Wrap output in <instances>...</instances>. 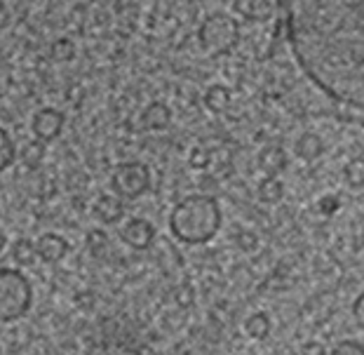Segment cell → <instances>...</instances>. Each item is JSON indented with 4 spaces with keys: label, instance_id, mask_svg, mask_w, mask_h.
<instances>
[{
    "label": "cell",
    "instance_id": "obj_31",
    "mask_svg": "<svg viewBox=\"0 0 364 355\" xmlns=\"http://www.w3.org/2000/svg\"><path fill=\"white\" fill-rule=\"evenodd\" d=\"M0 355H3V349H0Z\"/></svg>",
    "mask_w": 364,
    "mask_h": 355
},
{
    "label": "cell",
    "instance_id": "obj_23",
    "mask_svg": "<svg viewBox=\"0 0 364 355\" xmlns=\"http://www.w3.org/2000/svg\"><path fill=\"white\" fill-rule=\"evenodd\" d=\"M346 176H348V184H350L353 189H358V191L362 189V158H358L355 163L348 165Z\"/></svg>",
    "mask_w": 364,
    "mask_h": 355
},
{
    "label": "cell",
    "instance_id": "obj_6",
    "mask_svg": "<svg viewBox=\"0 0 364 355\" xmlns=\"http://www.w3.org/2000/svg\"><path fill=\"white\" fill-rule=\"evenodd\" d=\"M118 235L122 243L134 247V250H146V247H151V243L156 240V226L149 219L132 217L118 228Z\"/></svg>",
    "mask_w": 364,
    "mask_h": 355
},
{
    "label": "cell",
    "instance_id": "obj_14",
    "mask_svg": "<svg viewBox=\"0 0 364 355\" xmlns=\"http://www.w3.org/2000/svg\"><path fill=\"white\" fill-rule=\"evenodd\" d=\"M284 196V184L277 179V176H266L259 184V200L266 205H275L280 203Z\"/></svg>",
    "mask_w": 364,
    "mask_h": 355
},
{
    "label": "cell",
    "instance_id": "obj_7",
    "mask_svg": "<svg viewBox=\"0 0 364 355\" xmlns=\"http://www.w3.org/2000/svg\"><path fill=\"white\" fill-rule=\"evenodd\" d=\"M31 129H33L36 139H41V142H52L64 129V115L57 109H41L33 115V120H31Z\"/></svg>",
    "mask_w": 364,
    "mask_h": 355
},
{
    "label": "cell",
    "instance_id": "obj_28",
    "mask_svg": "<svg viewBox=\"0 0 364 355\" xmlns=\"http://www.w3.org/2000/svg\"><path fill=\"white\" fill-rule=\"evenodd\" d=\"M353 315H355V320H358V325L362 327L364 325V297L358 295V299H355V304H353Z\"/></svg>",
    "mask_w": 364,
    "mask_h": 355
},
{
    "label": "cell",
    "instance_id": "obj_19",
    "mask_svg": "<svg viewBox=\"0 0 364 355\" xmlns=\"http://www.w3.org/2000/svg\"><path fill=\"white\" fill-rule=\"evenodd\" d=\"M43 156H45V142H41V139H33V142H28L24 149H21V153H19L21 163L28 165V167H36L43 160Z\"/></svg>",
    "mask_w": 364,
    "mask_h": 355
},
{
    "label": "cell",
    "instance_id": "obj_13",
    "mask_svg": "<svg viewBox=\"0 0 364 355\" xmlns=\"http://www.w3.org/2000/svg\"><path fill=\"white\" fill-rule=\"evenodd\" d=\"M169 120H172V111L162 102H153L141 115L144 127H149V129H165L169 125Z\"/></svg>",
    "mask_w": 364,
    "mask_h": 355
},
{
    "label": "cell",
    "instance_id": "obj_21",
    "mask_svg": "<svg viewBox=\"0 0 364 355\" xmlns=\"http://www.w3.org/2000/svg\"><path fill=\"white\" fill-rule=\"evenodd\" d=\"M75 55V48L71 41H66V38H59V41H54L52 45V59L59 61V64H64V61H71Z\"/></svg>",
    "mask_w": 364,
    "mask_h": 355
},
{
    "label": "cell",
    "instance_id": "obj_10",
    "mask_svg": "<svg viewBox=\"0 0 364 355\" xmlns=\"http://www.w3.org/2000/svg\"><path fill=\"white\" fill-rule=\"evenodd\" d=\"M259 165L266 176H277L287 167V153L282 146H266L259 156Z\"/></svg>",
    "mask_w": 364,
    "mask_h": 355
},
{
    "label": "cell",
    "instance_id": "obj_5",
    "mask_svg": "<svg viewBox=\"0 0 364 355\" xmlns=\"http://www.w3.org/2000/svg\"><path fill=\"white\" fill-rule=\"evenodd\" d=\"M111 189L120 200H136L151 189V169L149 165L129 160V163L115 165L111 172Z\"/></svg>",
    "mask_w": 364,
    "mask_h": 355
},
{
    "label": "cell",
    "instance_id": "obj_20",
    "mask_svg": "<svg viewBox=\"0 0 364 355\" xmlns=\"http://www.w3.org/2000/svg\"><path fill=\"white\" fill-rule=\"evenodd\" d=\"M87 250L92 257H97V259H102L106 250H108V235H106V231H90L87 233Z\"/></svg>",
    "mask_w": 364,
    "mask_h": 355
},
{
    "label": "cell",
    "instance_id": "obj_30",
    "mask_svg": "<svg viewBox=\"0 0 364 355\" xmlns=\"http://www.w3.org/2000/svg\"><path fill=\"white\" fill-rule=\"evenodd\" d=\"M7 247V235L3 233V228H0V252H3Z\"/></svg>",
    "mask_w": 364,
    "mask_h": 355
},
{
    "label": "cell",
    "instance_id": "obj_8",
    "mask_svg": "<svg viewBox=\"0 0 364 355\" xmlns=\"http://www.w3.org/2000/svg\"><path fill=\"white\" fill-rule=\"evenodd\" d=\"M68 254V243L59 233H43L36 240V257L45 264H59Z\"/></svg>",
    "mask_w": 364,
    "mask_h": 355
},
{
    "label": "cell",
    "instance_id": "obj_11",
    "mask_svg": "<svg viewBox=\"0 0 364 355\" xmlns=\"http://www.w3.org/2000/svg\"><path fill=\"white\" fill-rule=\"evenodd\" d=\"M237 12L242 14L245 19H266L275 7V0H235Z\"/></svg>",
    "mask_w": 364,
    "mask_h": 355
},
{
    "label": "cell",
    "instance_id": "obj_26",
    "mask_svg": "<svg viewBox=\"0 0 364 355\" xmlns=\"http://www.w3.org/2000/svg\"><path fill=\"white\" fill-rule=\"evenodd\" d=\"M237 245H240V250L252 252L254 247L259 245V240H257V235H254V233H242V235H237Z\"/></svg>",
    "mask_w": 364,
    "mask_h": 355
},
{
    "label": "cell",
    "instance_id": "obj_22",
    "mask_svg": "<svg viewBox=\"0 0 364 355\" xmlns=\"http://www.w3.org/2000/svg\"><path fill=\"white\" fill-rule=\"evenodd\" d=\"M329 355H364V346L360 339H343L331 349Z\"/></svg>",
    "mask_w": 364,
    "mask_h": 355
},
{
    "label": "cell",
    "instance_id": "obj_2",
    "mask_svg": "<svg viewBox=\"0 0 364 355\" xmlns=\"http://www.w3.org/2000/svg\"><path fill=\"white\" fill-rule=\"evenodd\" d=\"M223 223L219 200L209 193H193L169 212V231L183 245H205L214 240Z\"/></svg>",
    "mask_w": 364,
    "mask_h": 355
},
{
    "label": "cell",
    "instance_id": "obj_12",
    "mask_svg": "<svg viewBox=\"0 0 364 355\" xmlns=\"http://www.w3.org/2000/svg\"><path fill=\"white\" fill-rule=\"evenodd\" d=\"M270 329H273V322H270V315L268 313H252L250 318L245 320V332L247 337L254 339V341H266Z\"/></svg>",
    "mask_w": 364,
    "mask_h": 355
},
{
    "label": "cell",
    "instance_id": "obj_9",
    "mask_svg": "<svg viewBox=\"0 0 364 355\" xmlns=\"http://www.w3.org/2000/svg\"><path fill=\"white\" fill-rule=\"evenodd\" d=\"M95 214L102 223H118L125 217V205H122V200L115 193H104V196L97 198Z\"/></svg>",
    "mask_w": 364,
    "mask_h": 355
},
{
    "label": "cell",
    "instance_id": "obj_15",
    "mask_svg": "<svg viewBox=\"0 0 364 355\" xmlns=\"http://www.w3.org/2000/svg\"><path fill=\"white\" fill-rule=\"evenodd\" d=\"M322 139L317 137V134H304L296 142V153H299V158L301 160H306V163H313V160L320 158V153H322Z\"/></svg>",
    "mask_w": 364,
    "mask_h": 355
},
{
    "label": "cell",
    "instance_id": "obj_1",
    "mask_svg": "<svg viewBox=\"0 0 364 355\" xmlns=\"http://www.w3.org/2000/svg\"><path fill=\"white\" fill-rule=\"evenodd\" d=\"M294 57L334 102L362 109L364 0H280Z\"/></svg>",
    "mask_w": 364,
    "mask_h": 355
},
{
    "label": "cell",
    "instance_id": "obj_17",
    "mask_svg": "<svg viewBox=\"0 0 364 355\" xmlns=\"http://www.w3.org/2000/svg\"><path fill=\"white\" fill-rule=\"evenodd\" d=\"M12 259L17 266H33L36 264V243L28 238H19L12 245Z\"/></svg>",
    "mask_w": 364,
    "mask_h": 355
},
{
    "label": "cell",
    "instance_id": "obj_16",
    "mask_svg": "<svg viewBox=\"0 0 364 355\" xmlns=\"http://www.w3.org/2000/svg\"><path fill=\"white\" fill-rule=\"evenodd\" d=\"M228 104H230V90L223 88V85H212L205 92V106L209 111L221 113L223 109H228Z\"/></svg>",
    "mask_w": 364,
    "mask_h": 355
},
{
    "label": "cell",
    "instance_id": "obj_29",
    "mask_svg": "<svg viewBox=\"0 0 364 355\" xmlns=\"http://www.w3.org/2000/svg\"><path fill=\"white\" fill-rule=\"evenodd\" d=\"M209 163V156H207V151H193V156H191V165L193 167H200V169H205Z\"/></svg>",
    "mask_w": 364,
    "mask_h": 355
},
{
    "label": "cell",
    "instance_id": "obj_3",
    "mask_svg": "<svg viewBox=\"0 0 364 355\" xmlns=\"http://www.w3.org/2000/svg\"><path fill=\"white\" fill-rule=\"evenodd\" d=\"M33 306V285L19 268H0V322L21 320Z\"/></svg>",
    "mask_w": 364,
    "mask_h": 355
},
{
    "label": "cell",
    "instance_id": "obj_4",
    "mask_svg": "<svg viewBox=\"0 0 364 355\" xmlns=\"http://www.w3.org/2000/svg\"><path fill=\"white\" fill-rule=\"evenodd\" d=\"M240 41V26L226 14H212L200 26V43L209 55H226Z\"/></svg>",
    "mask_w": 364,
    "mask_h": 355
},
{
    "label": "cell",
    "instance_id": "obj_24",
    "mask_svg": "<svg viewBox=\"0 0 364 355\" xmlns=\"http://www.w3.org/2000/svg\"><path fill=\"white\" fill-rule=\"evenodd\" d=\"M174 299H176V304H179L181 308H191L193 301H196V295H193V290L188 287V285H181V287H176Z\"/></svg>",
    "mask_w": 364,
    "mask_h": 355
},
{
    "label": "cell",
    "instance_id": "obj_27",
    "mask_svg": "<svg viewBox=\"0 0 364 355\" xmlns=\"http://www.w3.org/2000/svg\"><path fill=\"white\" fill-rule=\"evenodd\" d=\"M301 353H304V355H327L324 346L317 344V341H306L304 346H301Z\"/></svg>",
    "mask_w": 364,
    "mask_h": 355
},
{
    "label": "cell",
    "instance_id": "obj_18",
    "mask_svg": "<svg viewBox=\"0 0 364 355\" xmlns=\"http://www.w3.org/2000/svg\"><path fill=\"white\" fill-rule=\"evenodd\" d=\"M17 160V149H14V142L10 134L0 127V172H5L7 167H12V163Z\"/></svg>",
    "mask_w": 364,
    "mask_h": 355
},
{
    "label": "cell",
    "instance_id": "obj_25",
    "mask_svg": "<svg viewBox=\"0 0 364 355\" xmlns=\"http://www.w3.org/2000/svg\"><path fill=\"white\" fill-rule=\"evenodd\" d=\"M317 207H320L322 214H327L329 217V214H334L338 210V198L336 196H324L320 203H317Z\"/></svg>",
    "mask_w": 364,
    "mask_h": 355
}]
</instances>
